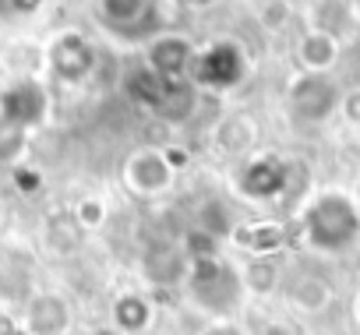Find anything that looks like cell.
<instances>
[{"mask_svg": "<svg viewBox=\"0 0 360 335\" xmlns=\"http://www.w3.org/2000/svg\"><path fill=\"white\" fill-rule=\"evenodd\" d=\"M300 240L321 254H342L360 240V205L349 195L325 191L300 219Z\"/></svg>", "mask_w": 360, "mask_h": 335, "instance_id": "1", "label": "cell"}, {"mask_svg": "<svg viewBox=\"0 0 360 335\" xmlns=\"http://www.w3.org/2000/svg\"><path fill=\"white\" fill-rule=\"evenodd\" d=\"M188 296L195 307L209 310V314H230L240 307L244 296V275L226 265L219 254L216 258H202L188 265Z\"/></svg>", "mask_w": 360, "mask_h": 335, "instance_id": "2", "label": "cell"}, {"mask_svg": "<svg viewBox=\"0 0 360 335\" xmlns=\"http://www.w3.org/2000/svg\"><path fill=\"white\" fill-rule=\"evenodd\" d=\"M244 53L233 43H212L209 50L195 53L191 64V81L195 85H209V88H233L244 81Z\"/></svg>", "mask_w": 360, "mask_h": 335, "instance_id": "3", "label": "cell"}, {"mask_svg": "<svg viewBox=\"0 0 360 335\" xmlns=\"http://www.w3.org/2000/svg\"><path fill=\"white\" fill-rule=\"evenodd\" d=\"M290 103H293L297 117H304V120H311V124L332 117V110L342 106L335 81H332L328 74H307V71L290 85Z\"/></svg>", "mask_w": 360, "mask_h": 335, "instance_id": "4", "label": "cell"}, {"mask_svg": "<svg viewBox=\"0 0 360 335\" xmlns=\"http://www.w3.org/2000/svg\"><path fill=\"white\" fill-rule=\"evenodd\" d=\"M124 180L134 195L141 198H155L162 195L169 184H173V162L166 152H155V148H141L134 152L127 162H124Z\"/></svg>", "mask_w": 360, "mask_h": 335, "instance_id": "5", "label": "cell"}, {"mask_svg": "<svg viewBox=\"0 0 360 335\" xmlns=\"http://www.w3.org/2000/svg\"><path fill=\"white\" fill-rule=\"evenodd\" d=\"M290 184V166L276 155H265V159H255L244 166L240 173V191L251 198V202H272L286 191Z\"/></svg>", "mask_w": 360, "mask_h": 335, "instance_id": "6", "label": "cell"}, {"mask_svg": "<svg viewBox=\"0 0 360 335\" xmlns=\"http://www.w3.org/2000/svg\"><path fill=\"white\" fill-rule=\"evenodd\" d=\"M195 46L184 39V36H162L152 43L148 50V71L159 74V78H169V81H180L191 74V64H195Z\"/></svg>", "mask_w": 360, "mask_h": 335, "instance_id": "7", "label": "cell"}, {"mask_svg": "<svg viewBox=\"0 0 360 335\" xmlns=\"http://www.w3.org/2000/svg\"><path fill=\"white\" fill-rule=\"evenodd\" d=\"M92 64H96V53H92V46H89L82 36H64V39L53 46V67H57L64 78H71V81L85 78V74L92 71Z\"/></svg>", "mask_w": 360, "mask_h": 335, "instance_id": "8", "label": "cell"}, {"mask_svg": "<svg viewBox=\"0 0 360 335\" xmlns=\"http://www.w3.org/2000/svg\"><path fill=\"white\" fill-rule=\"evenodd\" d=\"M297 57H300V64H304L307 74H325V71L335 64V57H339L335 36H325V32H314V29H311V32L300 39Z\"/></svg>", "mask_w": 360, "mask_h": 335, "instance_id": "9", "label": "cell"}, {"mask_svg": "<svg viewBox=\"0 0 360 335\" xmlns=\"http://www.w3.org/2000/svg\"><path fill=\"white\" fill-rule=\"evenodd\" d=\"M152 324V303L138 293H124L117 303H113V328L120 335H138Z\"/></svg>", "mask_w": 360, "mask_h": 335, "instance_id": "10", "label": "cell"}, {"mask_svg": "<svg viewBox=\"0 0 360 335\" xmlns=\"http://www.w3.org/2000/svg\"><path fill=\"white\" fill-rule=\"evenodd\" d=\"M68 328V303L60 296H39L29 307V331L32 335H60Z\"/></svg>", "mask_w": 360, "mask_h": 335, "instance_id": "11", "label": "cell"}, {"mask_svg": "<svg viewBox=\"0 0 360 335\" xmlns=\"http://www.w3.org/2000/svg\"><path fill=\"white\" fill-rule=\"evenodd\" d=\"M99 11L110 25L117 29H134L138 22L148 18L152 0H99Z\"/></svg>", "mask_w": 360, "mask_h": 335, "instance_id": "12", "label": "cell"}, {"mask_svg": "<svg viewBox=\"0 0 360 335\" xmlns=\"http://www.w3.org/2000/svg\"><path fill=\"white\" fill-rule=\"evenodd\" d=\"M237 244L244 251H255L258 258H269L272 251H279L286 244V233H283V226H272V223L248 226V230H237Z\"/></svg>", "mask_w": 360, "mask_h": 335, "instance_id": "13", "label": "cell"}, {"mask_svg": "<svg viewBox=\"0 0 360 335\" xmlns=\"http://www.w3.org/2000/svg\"><path fill=\"white\" fill-rule=\"evenodd\" d=\"M290 300H293V307H300V310H321V307L332 300V289H328V282L318 279V275H300V279L290 286Z\"/></svg>", "mask_w": 360, "mask_h": 335, "instance_id": "14", "label": "cell"}, {"mask_svg": "<svg viewBox=\"0 0 360 335\" xmlns=\"http://www.w3.org/2000/svg\"><path fill=\"white\" fill-rule=\"evenodd\" d=\"M251 138H255V124H251L248 117H230V120H223V127L216 131V145H219L223 152H240V148L251 145Z\"/></svg>", "mask_w": 360, "mask_h": 335, "instance_id": "15", "label": "cell"}, {"mask_svg": "<svg viewBox=\"0 0 360 335\" xmlns=\"http://www.w3.org/2000/svg\"><path fill=\"white\" fill-rule=\"evenodd\" d=\"M276 286V272H272V261L269 258H255L244 272V289H255V293H269Z\"/></svg>", "mask_w": 360, "mask_h": 335, "instance_id": "16", "label": "cell"}, {"mask_svg": "<svg viewBox=\"0 0 360 335\" xmlns=\"http://www.w3.org/2000/svg\"><path fill=\"white\" fill-rule=\"evenodd\" d=\"M342 110H346L349 124H360V92H349V96L342 99Z\"/></svg>", "mask_w": 360, "mask_h": 335, "instance_id": "17", "label": "cell"}, {"mask_svg": "<svg viewBox=\"0 0 360 335\" xmlns=\"http://www.w3.org/2000/svg\"><path fill=\"white\" fill-rule=\"evenodd\" d=\"M82 223H89V226L99 223V209H96V202H85V205H82Z\"/></svg>", "mask_w": 360, "mask_h": 335, "instance_id": "18", "label": "cell"}, {"mask_svg": "<svg viewBox=\"0 0 360 335\" xmlns=\"http://www.w3.org/2000/svg\"><path fill=\"white\" fill-rule=\"evenodd\" d=\"M205 335H244L240 328H233V324H216V328H209Z\"/></svg>", "mask_w": 360, "mask_h": 335, "instance_id": "19", "label": "cell"}, {"mask_svg": "<svg viewBox=\"0 0 360 335\" xmlns=\"http://www.w3.org/2000/svg\"><path fill=\"white\" fill-rule=\"evenodd\" d=\"M353 317H356V324H360V293H356V300H353Z\"/></svg>", "mask_w": 360, "mask_h": 335, "instance_id": "20", "label": "cell"}, {"mask_svg": "<svg viewBox=\"0 0 360 335\" xmlns=\"http://www.w3.org/2000/svg\"><path fill=\"white\" fill-rule=\"evenodd\" d=\"M92 335H120V331H117V328H110V331H106V328H99V331H92Z\"/></svg>", "mask_w": 360, "mask_h": 335, "instance_id": "21", "label": "cell"}, {"mask_svg": "<svg viewBox=\"0 0 360 335\" xmlns=\"http://www.w3.org/2000/svg\"><path fill=\"white\" fill-rule=\"evenodd\" d=\"M356 205H360V188H356Z\"/></svg>", "mask_w": 360, "mask_h": 335, "instance_id": "22", "label": "cell"}]
</instances>
